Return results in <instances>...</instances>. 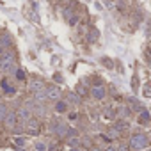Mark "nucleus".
I'll list each match as a JSON object with an SVG mask.
<instances>
[{
	"instance_id": "1",
	"label": "nucleus",
	"mask_w": 151,
	"mask_h": 151,
	"mask_svg": "<svg viewBox=\"0 0 151 151\" xmlns=\"http://www.w3.org/2000/svg\"><path fill=\"white\" fill-rule=\"evenodd\" d=\"M0 69L2 71H13L14 69V53L13 52H2L0 53Z\"/></svg>"
},
{
	"instance_id": "2",
	"label": "nucleus",
	"mask_w": 151,
	"mask_h": 151,
	"mask_svg": "<svg viewBox=\"0 0 151 151\" xmlns=\"http://www.w3.org/2000/svg\"><path fill=\"white\" fill-rule=\"evenodd\" d=\"M147 144H149V140H147V137H146L144 133H135V135H132V139H130V146H132L133 149H144Z\"/></svg>"
},
{
	"instance_id": "3",
	"label": "nucleus",
	"mask_w": 151,
	"mask_h": 151,
	"mask_svg": "<svg viewBox=\"0 0 151 151\" xmlns=\"http://www.w3.org/2000/svg\"><path fill=\"white\" fill-rule=\"evenodd\" d=\"M50 128H52L59 137H64V135L68 133V126H66V123H62V121H55L53 124H50Z\"/></svg>"
},
{
	"instance_id": "4",
	"label": "nucleus",
	"mask_w": 151,
	"mask_h": 151,
	"mask_svg": "<svg viewBox=\"0 0 151 151\" xmlns=\"http://www.w3.org/2000/svg\"><path fill=\"white\" fill-rule=\"evenodd\" d=\"M91 94H93V98H96V100H103V98H105V87H103V86H94L93 91H91Z\"/></svg>"
},
{
	"instance_id": "5",
	"label": "nucleus",
	"mask_w": 151,
	"mask_h": 151,
	"mask_svg": "<svg viewBox=\"0 0 151 151\" xmlns=\"http://www.w3.org/2000/svg\"><path fill=\"white\" fill-rule=\"evenodd\" d=\"M27 132L32 133V135H36V133L39 132V123H37L36 119H29V121H27Z\"/></svg>"
},
{
	"instance_id": "6",
	"label": "nucleus",
	"mask_w": 151,
	"mask_h": 151,
	"mask_svg": "<svg viewBox=\"0 0 151 151\" xmlns=\"http://www.w3.org/2000/svg\"><path fill=\"white\" fill-rule=\"evenodd\" d=\"M4 121H6V124L9 128H14V124H16V114L14 112H7V116L4 117Z\"/></svg>"
},
{
	"instance_id": "7",
	"label": "nucleus",
	"mask_w": 151,
	"mask_h": 151,
	"mask_svg": "<svg viewBox=\"0 0 151 151\" xmlns=\"http://www.w3.org/2000/svg\"><path fill=\"white\" fill-rule=\"evenodd\" d=\"M30 89L36 93V91H41V89H45V84L41 82V80H32L30 82Z\"/></svg>"
},
{
	"instance_id": "8",
	"label": "nucleus",
	"mask_w": 151,
	"mask_h": 151,
	"mask_svg": "<svg viewBox=\"0 0 151 151\" xmlns=\"http://www.w3.org/2000/svg\"><path fill=\"white\" fill-rule=\"evenodd\" d=\"M9 43H11V41H9L7 36H2V37H0V53H2V52L9 46Z\"/></svg>"
},
{
	"instance_id": "9",
	"label": "nucleus",
	"mask_w": 151,
	"mask_h": 151,
	"mask_svg": "<svg viewBox=\"0 0 151 151\" xmlns=\"http://www.w3.org/2000/svg\"><path fill=\"white\" fill-rule=\"evenodd\" d=\"M2 87H4V91H6V93H7L9 96H13V94L16 93V89H14V87H11V86H9V84H7L6 80H2Z\"/></svg>"
},
{
	"instance_id": "10",
	"label": "nucleus",
	"mask_w": 151,
	"mask_h": 151,
	"mask_svg": "<svg viewBox=\"0 0 151 151\" xmlns=\"http://www.w3.org/2000/svg\"><path fill=\"white\" fill-rule=\"evenodd\" d=\"M16 116H18L20 119H25V121H29V117H30V114H29V110H27V109H20Z\"/></svg>"
},
{
	"instance_id": "11",
	"label": "nucleus",
	"mask_w": 151,
	"mask_h": 151,
	"mask_svg": "<svg viewBox=\"0 0 151 151\" xmlns=\"http://www.w3.org/2000/svg\"><path fill=\"white\" fill-rule=\"evenodd\" d=\"M55 110H57V112H66V110H68V103H66V101H57Z\"/></svg>"
},
{
	"instance_id": "12",
	"label": "nucleus",
	"mask_w": 151,
	"mask_h": 151,
	"mask_svg": "<svg viewBox=\"0 0 151 151\" xmlns=\"http://www.w3.org/2000/svg\"><path fill=\"white\" fill-rule=\"evenodd\" d=\"M139 121H140L142 124H146V123L149 121V112H147V110H142L140 116H139Z\"/></svg>"
},
{
	"instance_id": "13",
	"label": "nucleus",
	"mask_w": 151,
	"mask_h": 151,
	"mask_svg": "<svg viewBox=\"0 0 151 151\" xmlns=\"http://www.w3.org/2000/svg\"><path fill=\"white\" fill-rule=\"evenodd\" d=\"M46 96H48V98H57V96H59V89H55V87L46 89Z\"/></svg>"
},
{
	"instance_id": "14",
	"label": "nucleus",
	"mask_w": 151,
	"mask_h": 151,
	"mask_svg": "<svg viewBox=\"0 0 151 151\" xmlns=\"http://www.w3.org/2000/svg\"><path fill=\"white\" fill-rule=\"evenodd\" d=\"M117 135H119V130H117V128H110V130L107 132V137H109V139H116Z\"/></svg>"
},
{
	"instance_id": "15",
	"label": "nucleus",
	"mask_w": 151,
	"mask_h": 151,
	"mask_svg": "<svg viewBox=\"0 0 151 151\" xmlns=\"http://www.w3.org/2000/svg\"><path fill=\"white\" fill-rule=\"evenodd\" d=\"M6 116H7V107L6 105H0V121H4Z\"/></svg>"
},
{
	"instance_id": "16",
	"label": "nucleus",
	"mask_w": 151,
	"mask_h": 151,
	"mask_svg": "<svg viewBox=\"0 0 151 151\" xmlns=\"http://www.w3.org/2000/svg\"><path fill=\"white\" fill-rule=\"evenodd\" d=\"M126 126H128V124H126L124 121H117V124H116V128H117L119 132H121V130H126Z\"/></svg>"
},
{
	"instance_id": "17",
	"label": "nucleus",
	"mask_w": 151,
	"mask_h": 151,
	"mask_svg": "<svg viewBox=\"0 0 151 151\" xmlns=\"http://www.w3.org/2000/svg\"><path fill=\"white\" fill-rule=\"evenodd\" d=\"M78 137H69V146H78Z\"/></svg>"
},
{
	"instance_id": "18",
	"label": "nucleus",
	"mask_w": 151,
	"mask_h": 151,
	"mask_svg": "<svg viewBox=\"0 0 151 151\" xmlns=\"http://www.w3.org/2000/svg\"><path fill=\"white\" fill-rule=\"evenodd\" d=\"M36 151H46V146H45L43 142H37V144H36Z\"/></svg>"
},
{
	"instance_id": "19",
	"label": "nucleus",
	"mask_w": 151,
	"mask_h": 151,
	"mask_svg": "<svg viewBox=\"0 0 151 151\" xmlns=\"http://www.w3.org/2000/svg\"><path fill=\"white\" fill-rule=\"evenodd\" d=\"M14 142H16L18 146H25V139H22V137H16V139H14Z\"/></svg>"
},
{
	"instance_id": "20",
	"label": "nucleus",
	"mask_w": 151,
	"mask_h": 151,
	"mask_svg": "<svg viewBox=\"0 0 151 151\" xmlns=\"http://www.w3.org/2000/svg\"><path fill=\"white\" fill-rule=\"evenodd\" d=\"M144 94H146V96H151V84H147V86L144 87Z\"/></svg>"
},
{
	"instance_id": "21",
	"label": "nucleus",
	"mask_w": 151,
	"mask_h": 151,
	"mask_svg": "<svg viewBox=\"0 0 151 151\" xmlns=\"http://www.w3.org/2000/svg\"><path fill=\"white\" fill-rule=\"evenodd\" d=\"M69 101H73V103H78L80 100H78V96H77V94H69Z\"/></svg>"
},
{
	"instance_id": "22",
	"label": "nucleus",
	"mask_w": 151,
	"mask_h": 151,
	"mask_svg": "<svg viewBox=\"0 0 151 151\" xmlns=\"http://www.w3.org/2000/svg\"><path fill=\"white\" fill-rule=\"evenodd\" d=\"M105 116H107V117H110V119H114L116 112H114V110H107V112H105Z\"/></svg>"
},
{
	"instance_id": "23",
	"label": "nucleus",
	"mask_w": 151,
	"mask_h": 151,
	"mask_svg": "<svg viewBox=\"0 0 151 151\" xmlns=\"http://www.w3.org/2000/svg\"><path fill=\"white\" fill-rule=\"evenodd\" d=\"M16 77H18L20 80H25V73H23V71H16Z\"/></svg>"
},
{
	"instance_id": "24",
	"label": "nucleus",
	"mask_w": 151,
	"mask_h": 151,
	"mask_svg": "<svg viewBox=\"0 0 151 151\" xmlns=\"http://www.w3.org/2000/svg\"><path fill=\"white\" fill-rule=\"evenodd\" d=\"M96 37H98V32L94 30V32H91V36H89V41H94Z\"/></svg>"
},
{
	"instance_id": "25",
	"label": "nucleus",
	"mask_w": 151,
	"mask_h": 151,
	"mask_svg": "<svg viewBox=\"0 0 151 151\" xmlns=\"http://www.w3.org/2000/svg\"><path fill=\"white\" fill-rule=\"evenodd\" d=\"M119 114H121V116H123V117H126V116H128V114H130V112H128V110H126V109H124V107H123V109H121V110H119Z\"/></svg>"
},
{
	"instance_id": "26",
	"label": "nucleus",
	"mask_w": 151,
	"mask_h": 151,
	"mask_svg": "<svg viewBox=\"0 0 151 151\" xmlns=\"http://www.w3.org/2000/svg\"><path fill=\"white\" fill-rule=\"evenodd\" d=\"M77 22H78V18H77V16H71V18H69V23H71V25H75Z\"/></svg>"
},
{
	"instance_id": "27",
	"label": "nucleus",
	"mask_w": 151,
	"mask_h": 151,
	"mask_svg": "<svg viewBox=\"0 0 151 151\" xmlns=\"http://www.w3.org/2000/svg\"><path fill=\"white\" fill-rule=\"evenodd\" d=\"M75 135H77V132H75L73 128H71V130H68V137H75Z\"/></svg>"
},
{
	"instance_id": "28",
	"label": "nucleus",
	"mask_w": 151,
	"mask_h": 151,
	"mask_svg": "<svg viewBox=\"0 0 151 151\" xmlns=\"http://www.w3.org/2000/svg\"><path fill=\"white\" fill-rule=\"evenodd\" d=\"M103 64H107V68H112V60L109 59H103Z\"/></svg>"
},
{
	"instance_id": "29",
	"label": "nucleus",
	"mask_w": 151,
	"mask_h": 151,
	"mask_svg": "<svg viewBox=\"0 0 151 151\" xmlns=\"http://www.w3.org/2000/svg\"><path fill=\"white\" fill-rule=\"evenodd\" d=\"M77 89H78V93H80V94H84V93H86V87H84V86H78Z\"/></svg>"
},
{
	"instance_id": "30",
	"label": "nucleus",
	"mask_w": 151,
	"mask_h": 151,
	"mask_svg": "<svg viewBox=\"0 0 151 151\" xmlns=\"http://www.w3.org/2000/svg\"><path fill=\"white\" fill-rule=\"evenodd\" d=\"M107 151H117V149H116L114 146H109V147H107Z\"/></svg>"
},
{
	"instance_id": "31",
	"label": "nucleus",
	"mask_w": 151,
	"mask_h": 151,
	"mask_svg": "<svg viewBox=\"0 0 151 151\" xmlns=\"http://www.w3.org/2000/svg\"><path fill=\"white\" fill-rule=\"evenodd\" d=\"M71 151H80V149H78V147H73V149H71Z\"/></svg>"
}]
</instances>
